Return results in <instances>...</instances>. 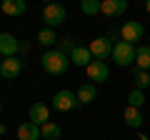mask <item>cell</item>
Here are the masks:
<instances>
[{"instance_id":"1","label":"cell","mask_w":150,"mask_h":140,"mask_svg":"<svg viewBox=\"0 0 150 140\" xmlns=\"http://www.w3.org/2000/svg\"><path fill=\"white\" fill-rule=\"evenodd\" d=\"M70 68V58L60 50H45L43 55V70L50 75H63L65 70Z\"/></svg>"},{"instance_id":"2","label":"cell","mask_w":150,"mask_h":140,"mask_svg":"<svg viewBox=\"0 0 150 140\" xmlns=\"http://www.w3.org/2000/svg\"><path fill=\"white\" fill-rule=\"evenodd\" d=\"M135 53H138V48H135V45L125 43V40H118V43L112 45V55H110V58L115 60V65L128 68V65L135 63Z\"/></svg>"},{"instance_id":"3","label":"cell","mask_w":150,"mask_h":140,"mask_svg":"<svg viewBox=\"0 0 150 140\" xmlns=\"http://www.w3.org/2000/svg\"><path fill=\"white\" fill-rule=\"evenodd\" d=\"M65 18H68V10H65V5H60V3H48V5L43 8L45 28H55V25H60V23H65Z\"/></svg>"},{"instance_id":"4","label":"cell","mask_w":150,"mask_h":140,"mask_svg":"<svg viewBox=\"0 0 150 140\" xmlns=\"http://www.w3.org/2000/svg\"><path fill=\"white\" fill-rule=\"evenodd\" d=\"M80 105L78 103V95H75L73 90H58L53 95V108L60 110V113H68V110H75Z\"/></svg>"},{"instance_id":"5","label":"cell","mask_w":150,"mask_h":140,"mask_svg":"<svg viewBox=\"0 0 150 140\" xmlns=\"http://www.w3.org/2000/svg\"><path fill=\"white\" fill-rule=\"evenodd\" d=\"M88 48H90V53H93V60H103V63H105V60L112 55L110 38H93Z\"/></svg>"},{"instance_id":"6","label":"cell","mask_w":150,"mask_h":140,"mask_svg":"<svg viewBox=\"0 0 150 140\" xmlns=\"http://www.w3.org/2000/svg\"><path fill=\"white\" fill-rule=\"evenodd\" d=\"M23 73V60L18 58H3L0 60V75L5 78V80H15L18 75Z\"/></svg>"},{"instance_id":"7","label":"cell","mask_w":150,"mask_h":140,"mask_svg":"<svg viewBox=\"0 0 150 140\" xmlns=\"http://www.w3.org/2000/svg\"><path fill=\"white\" fill-rule=\"evenodd\" d=\"M20 53V40L10 33H0V55L3 58H15Z\"/></svg>"},{"instance_id":"8","label":"cell","mask_w":150,"mask_h":140,"mask_svg":"<svg viewBox=\"0 0 150 140\" xmlns=\"http://www.w3.org/2000/svg\"><path fill=\"white\" fill-rule=\"evenodd\" d=\"M120 35H123V40H125V43L135 45V43H140V40H143L145 30H143V25H140L138 20H130V23H125V25H123Z\"/></svg>"},{"instance_id":"9","label":"cell","mask_w":150,"mask_h":140,"mask_svg":"<svg viewBox=\"0 0 150 140\" xmlns=\"http://www.w3.org/2000/svg\"><path fill=\"white\" fill-rule=\"evenodd\" d=\"M68 58H70V65H78V68H88L93 63V53H90L88 45H75V50Z\"/></svg>"},{"instance_id":"10","label":"cell","mask_w":150,"mask_h":140,"mask_svg":"<svg viewBox=\"0 0 150 140\" xmlns=\"http://www.w3.org/2000/svg\"><path fill=\"white\" fill-rule=\"evenodd\" d=\"M85 70H88V78H90L93 83H105L108 78H110V68H108L103 60H93Z\"/></svg>"},{"instance_id":"11","label":"cell","mask_w":150,"mask_h":140,"mask_svg":"<svg viewBox=\"0 0 150 140\" xmlns=\"http://www.w3.org/2000/svg\"><path fill=\"white\" fill-rule=\"evenodd\" d=\"M125 10H128V0H103L100 8V13L108 18H120L125 15Z\"/></svg>"},{"instance_id":"12","label":"cell","mask_w":150,"mask_h":140,"mask_svg":"<svg viewBox=\"0 0 150 140\" xmlns=\"http://www.w3.org/2000/svg\"><path fill=\"white\" fill-rule=\"evenodd\" d=\"M30 123L40 125V128H43L45 123H50V108L45 103H33L30 105Z\"/></svg>"},{"instance_id":"13","label":"cell","mask_w":150,"mask_h":140,"mask_svg":"<svg viewBox=\"0 0 150 140\" xmlns=\"http://www.w3.org/2000/svg\"><path fill=\"white\" fill-rule=\"evenodd\" d=\"M0 8H3V13L10 15V18H20V15H25V10H28L25 0H5Z\"/></svg>"},{"instance_id":"14","label":"cell","mask_w":150,"mask_h":140,"mask_svg":"<svg viewBox=\"0 0 150 140\" xmlns=\"http://www.w3.org/2000/svg\"><path fill=\"white\" fill-rule=\"evenodd\" d=\"M18 138L20 140H40V125H35V123H23L20 128H18Z\"/></svg>"},{"instance_id":"15","label":"cell","mask_w":150,"mask_h":140,"mask_svg":"<svg viewBox=\"0 0 150 140\" xmlns=\"http://www.w3.org/2000/svg\"><path fill=\"white\" fill-rule=\"evenodd\" d=\"M75 95H78V103H80V105H88V103L95 100L98 90H95V85H93V83H83V85L78 88V93H75Z\"/></svg>"},{"instance_id":"16","label":"cell","mask_w":150,"mask_h":140,"mask_svg":"<svg viewBox=\"0 0 150 140\" xmlns=\"http://www.w3.org/2000/svg\"><path fill=\"white\" fill-rule=\"evenodd\" d=\"M135 68H138V70H150V45H138V53H135Z\"/></svg>"},{"instance_id":"17","label":"cell","mask_w":150,"mask_h":140,"mask_svg":"<svg viewBox=\"0 0 150 140\" xmlns=\"http://www.w3.org/2000/svg\"><path fill=\"white\" fill-rule=\"evenodd\" d=\"M60 135H63V130H60V125L53 123V120L40 128V138H45V140H60Z\"/></svg>"},{"instance_id":"18","label":"cell","mask_w":150,"mask_h":140,"mask_svg":"<svg viewBox=\"0 0 150 140\" xmlns=\"http://www.w3.org/2000/svg\"><path fill=\"white\" fill-rule=\"evenodd\" d=\"M143 110H138V108H125V123L130 125V128H140V125H143Z\"/></svg>"},{"instance_id":"19","label":"cell","mask_w":150,"mask_h":140,"mask_svg":"<svg viewBox=\"0 0 150 140\" xmlns=\"http://www.w3.org/2000/svg\"><path fill=\"white\" fill-rule=\"evenodd\" d=\"M38 40H40V45H43V48H50V45L58 43V35H55L53 28H43V30L38 33Z\"/></svg>"},{"instance_id":"20","label":"cell","mask_w":150,"mask_h":140,"mask_svg":"<svg viewBox=\"0 0 150 140\" xmlns=\"http://www.w3.org/2000/svg\"><path fill=\"white\" fill-rule=\"evenodd\" d=\"M133 78H135V90H145V88L150 85V75H148V70H133Z\"/></svg>"},{"instance_id":"21","label":"cell","mask_w":150,"mask_h":140,"mask_svg":"<svg viewBox=\"0 0 150 140\" xmlns=\"http://www.w3.org/2000/svg\"><path fill=\"white\" fill-rule=\"evenodd\" d=\"M128 105L140 110V108L145 105V90H130V93H128Z\"/></svg>"},{"instance_id":"22","label":"cell","mask_w":150,"mask_h":140,"mask_svg":"<svg viewBox=\"0 0 150 140\" xmlns=\"http://www.w3.org/2000/svg\"><path fill=\"white\" fill-rule=\"evenodd\" d=\"M100 8H103L100 0H83V3H80V10L85 13V15H98Z\"/></svg>"},{"instance_id":"23","label":"cell","mask_w":150,"mask_h":140,"mask_svg":"<svg viewBox=\"0 0 150 140\" xmlns=\"http://www.w3.org/2000/svg\"><path fill=\"white\" fill-rule=\"evenodd\" d=\"M58 45H60V53H65V55H70L75 50V43H73V38H58Z\"/></svg>"},{"instance_id":"24","label":"cell","mask_w":150,"mask_h":140,"mask_svg":"<svg viewBox=\"0 0 150 140\" xmlns=\"http://www.w3.org/2000/svg\"><path fill=\"white\" fill-rule=\"evenodd\" d=\"M3 133H5V125H3V123H0V135H3Z\"/></svg>"},{"instance_id":"25","label":"cell","mask_w":150,"mask_h":140,"mask_svg":"<svg viewBox=\"0 0 150 140\" xmlns=\"http://www.w3.org/2000/svg\"><path fill=\"white\" fill-rule=\"evenodd\" d=\"M145 10H148V13H150V0H148V3H145Z\"/></svg>"},{"instance_id":"26","label":"cell","mask_w":150,"mask_h":140,"mask_svg":"<svg viewBox=\"0 0 150 140\" xmlns=\"http://www.w3.org/2000/svg\"><path fill=\"white\" fill-rule=\"evenodd\" d=\"M0 115H3V105H0Z\"/></svg>"},{"instance_id":"27","label":"cell","mask_w":150,"mask_h":140,"mask_svg":"<svg viewBox=\"0 0 150 140\" xmlns=\"http://www.w3.org/2000/svg\"><path fill=\"white\" fill-rule=\"evenodd\" d=\"M148 40H150V35H148Z\"/></svg>"}]
</instances>
